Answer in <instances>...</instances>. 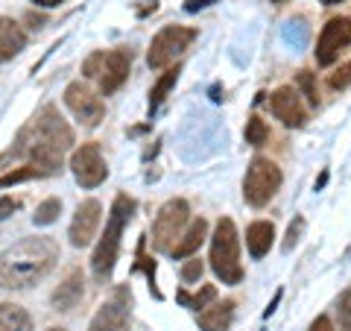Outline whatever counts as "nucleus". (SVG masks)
Segmentation results:
<instances>
[{"instance_id":"1","label":"nucleus","mask_w":351,"mask_h":331,"mask_svg":"<svg viewBox=\"0 0 351 331\" xmlns=\"http://www.w3.org/2000/svg\"><path fill=\"white\" fill-rule=\"evenodd\" d=\"M18 144H21L18 147L21 156H27L44 173H53L62 168L64 152L73 144V132L68 126V120L59 115L56 106H44L41 112L29 120V126L21 132Z\"/></svg>"},{"instance_id":"2","label":"nucleus","mask_w":351,"mask_h":331,"mask_svg":"<svg viewBox=\"0 0 351 331\" xmlns=\"http://www.w3.org/2000/svg\"><path fill=\"white\" fill-rule=\"evenodd\" d=\"M59 261V247L53 238H24L0 255V288L24 290L41 282Z\"/></svg>"},{"instance_id":"3","label":"nucleus","mask_w":351,"mask_h":331,"mask_svg":"<svg viewBox=\"0 0 351 331\" xmlns=\"http://www.w3.org/2000/svg\"><path fill=\"white\" fill-rule=\"evenodd\" d=\"M135 214V200L126 194H120L117 200L112 203V214L106 220V231L100 238V244L94 249V258H91V267H94V275L97 279H108L117 264V255H120V238H123V229L126 223Z\"/></svg>"},{"instance_id":"4","label":"nucleus","mask_w":351,"mask_h":331,"mask_svg":"<svg viewBox=\"0 0 351 331\" xmlns=\"http://www.w3.org/2000/svg\"><path fill=\"white\" fill-rule=\"evenodd\" d=\"M211 267L223 284H240L243 282V267H240V238L234 220L223 217L217 223V231L211 238Z\"/></svg>"},{"instance_id":"5","label":"nucleus","mask_w":351,"mask_h":331,"mask_svg":"<svg viewBox=\"0 0 351 331\" xmlns=\"http://www.w3.org/2000/svg\"><path fill=\"white\" fill-rule=\"evenodd\" d=\"M281 187V168L276 161L255 156L249 161L246 176H243V200L252 208H263Z\"/></svg>"},{"instance_id":"6","label":"nucleus","mask_w":351,"mask_h":331,"mask_svg":"<svg viewBox=\"0 0 351 331\" xmlns=\"http://www.w3.org/2000/svg\"><path fill=\"white\" fill-rule=\"evenodd\" d=\"M191 220V208L184 200H167L158 214H156V223H152V247L158 252H170L179 238L184 235V226Z\"/></svg>"},{"instance_id":"7","label":"nucleus","mask_w":351,"mask_h":331,"mask_svg":"<svg viewBox=\"0 0 351 331\" xmlns=\"http://www.w3.org/2000/svg\"><path fill=\"white\" fill-rule=\"evenodd\" d=\"M193 41H196V30L193 27H179V24L164 27L158 36L152 38V44H149L147 65H149L152 71L167 68V65H173L176 59H179Z\"/></svg>"},{"instance_id":"8","label":"nucleus","mask_w":351,"mask_h":331,"mask_svg":"<svg viewBox=\"0 0 351 331\" xmlns=\"http://www.w3.org/2000/svg\"><path fill=\"white\" fill-rule=\"evenodd\" d=\"M351 44V18H331L322 27L319 38H316V62L322 68H331L339 59V50Z\"/></svg>"},{"instance_id":"9","label":"nucleus","mask_w":351,"mask_h":331,"mask_svg":"<svg viewBox=\"0 0 351 331\" xmlns=\"http://www.w3.org/2000/svg\"><path fill=\"white\" fill-rule=\"evenodd\" d=\"M71 170L76 176V182L82 187H97L106 182L108 176V168L103 161V152H100V144H82L80 150L71 156Z\"/></svg>"},{"instance_id":"10","label":"nucleus","mask_w":351,"mask_h":331,"mask_svg":"<svg viewBox=\"0 0 351 331\" xmlns=\"http://www.w3.org/2000/svg\"><path fill=\"white\" fill-rule=\"evenodd\" d=\"M64 103H68V109L80 117V124H85V126H97L106 117L103 100L82 82H71L68 88H64Z\"/></svg>"},{"instance_id":"11","label":"nucleus","mask_w":351,"mask_h":331,"mask_svg":"<svg viewBox=\"0 0 351 331\" xmlns=\"http://www.w3.org/2000/svg\"><path fill=\"white\" fill-rule=\"evenodd\" d=\"M269 112L290 129H302L307 124V109L293 85H281L269 94Z\"/></svg>"},{"instance_id":"12","label":"nucleus","mask_w":351,"mask_h":331,"mask_svg":"<svg viewBox=\"0 0 351 331\" xmlns=\"http://www.w3.org/2000/svg\"><path fill=\"white\" fill-rule=\"evenodd\" d=\"M129 305H132L129 290L120 288L114 293V299H108L100 311L94 314L88 331H129Z\"/></svg>"},{"instance_id":"13","label":"nucleus","mask_w":351,"mask_h":331,"mask_svg":"<svg viewBox=\"0 0 351 331\" xmlns=\"http://www.w3.org/2000/svg\"><path fill=\"white\" fill-rule=\"evenodd\" d=\"M100 217H103V205L97 200H85L76 208L73 223H71V244L76 249L91 244V238L97 235V226H100Z\"/></svg>"},{"instance_id":"14","label":"nucleus","mask_w":351,"mask_h":331,"mask_svg":"<svg viewBox=\"0 0 351 331\" xmlns=\"http://www.w3.org/2000/svg\"><path fill=\"white\" fill-rule=\"evenodd\" d=\"M129 68H132V53L129 50L106 53V62H103V71H100V91L106 97L114 94L117 88L129 80Z\"/></svg>"},{"instance_id":"15","label":"nucleus","mask_w":351,"mask_h":331,"mask_svg":"<svg viewBox=\"0 0 351 331\" xmlns=\"http://www.w3.org/2000/svg\"><path fill=\"white\" fill-rule=\"evenodd\" d=\"M205 235H208V223H205V217H196V220H191V226L184 229V235L179 238V244H176V247L170 249V255H173L176 261L191 258L193 252L202 247Z\"/></svg>"},{"instance_id":"16","label":"nucleus","mask_w":351,"mask_h":331,"mask_svg":"<svg viewBox=\"0 0 351 331\" xmlns=\"http://www.w3.org/2000/svg\"><path fill=\"white\" fill-rule=\"evenodd\" d=\"M272 240H276V226L269 220H255L246 229V247L252 258H263L272 249Z\"/></svg>"},{"instance_id":"17","label":"nucleus","mask_w":351,"mask_h":331,"mask_svg":"<svg viewBox=\"0 0 351 331\" xmlns=\"http://www.w3.org/2000/svg\"><path fill=\"white\" fill-rule=\"evenodd\" d=\"M27 44V36L12 18H0V62L15 59Z\"/></svg>"},{"instance_id":"18","label":"nucleus","mask_w":351,"mask_h":331,"mask_svg":"<svg viewBox=\"0 0 351 331\" xmlns=\"http://www.w3.org/2000/svg\"><path fill=\"white\" fill-rule=\"evenodd\" d=\"M82 299V273L80 270H71V275L59 284V290L53 293V305L56 311H73Z\"/></svg>"},{"instance_id":"19","label":"nucleus","mask_w":351,"mask_h":331,"mask_svg":"<svg viewBox=\"0 0 351 331\" xmlns=\"http://www.w3.org/2000/svg\"><path fill=\"white\" fill-rule=\"evenodd\" d=\"M232 319H234V302L226 299L219 305L205 308L199 314V328L202 331H228L232 328Z\"/></svg>"},{"instance_id":"20","label":"nucleus","mask_w":351,"mask_h":331,"mask_svg":"<svg viewBox=\"0 0 351 331\" xmlns=\"http://www.w3.org/2000/svg\"><path fill=\"white\" fill-rule=\"evenodd\" d=\"M0 331H32V319L21 305H0Z\"/></svg>"},{"instance_id":"21","label":"nucleus","mask_w":351,"mask_h":331,"mask_svg":"<svg viewBox=\"0 0 351 331\" xmlns=\"http://www.w3.org/2000/svg\"><path fill=\"white\" fill-rule=\"evenodd\" d=\"M214 299H217V288H214V284H202L199 293H188V290L176 293V302L184 305V308H196V311L205 308L208 302H214Z\"/></svg>"},{"instance_id":"22","label":"nucleus","mask_w":351,"mask_h":331,"mask_svg":"<svg viewBox=\"0 0 351 331\" xmlns=\"http://www.w3.org/2000/svg\"><path fill=\"white\" fill-rule=\"evenodd\" d=\"M179 73H182V68H179V65H176V68H170V71L164 73L156 85H152V91H149V109H152V112H156V109L161 106L164 97L170 94V88L176 85V80H179Z\"/></svg>"},{"instance_id":"23","label":"nucleus","mask_w":351,"mask_h":331,"mask_svg":"<svg viewBox=\"0 0 351 331\" xmlns=\"http://www.w3.org/2000/svg\"><path fill=\"white\" fill-rule=\"evenodd\" d=\"M62 214V203L56 200V196H50V200H44L38 208H36V214H32V223L36 226H50V223H56Z\"/></svg>"},{"instance_id":"24","label":"nucleus","mask_w":351,"mask_h":331,"mask_svg":"<svg viewBox=\"0 0 351 331\" xmlns=\"http://www.w3.org/2000/svg\"><path fill=\"white\" fill-rule=\"evenodd\" d=\"M267 138H269V126L263 124L258 115L249 117V124H246V144L249 147H261V144H267Z\"/></svg>"},{"instance_id":"25","label":"nucleus","mask_w":351,"mask_h":331,"mask_svg":"<svg viewBox=\"0 0 351 331\" xmlns=\"http://www.w3.org/2000/svg\"><path fill=\"white\" fill-rule=\"evenodd\" d=\"M38 176H44V170H38V168H18V170H9V173L0 176V187L15 185V182H27V179H38Z\"/></svg>"},{"instance_id":"26","label":"nucleus","mask_w":351,"mask_h":331,"mask_svg":"<svg viewBox=\"0 0 351 331\" xmlns=\"http://www.w3.org/2000/svg\"><path fill=\"white\" fill-rule=\"evenodd\" d=\"M337 323H339V331H351V290L339 293V299H337Z\"/></svg>"},{"instance_id":"27","label":"nucleus","mask_w":351,"mask_h":331,"mask_svg":"<svg viewBox=\"0 0 351 331\" xmlns=\"http://www.w3.org/2000/svg\"><path fill=\"white\" fill-rule=\"evenodd\" d=\"M295 82H299V88L304 91L307 103H311V106H319V91H316V80H313V73H311V71H299Z\"/></svg>"},{"instance_id":"28","label":"nucleus","mask_w":351,"mask_h":331,"mask_svg":"<svg viewBox=\"0 0 351 331\" xmlns=\"http://www.w3.org/2000/svg\"><path fill=\"white\" fill-rule=\"evenodd\" d=\"M328 85H331V91H343V88L351 85V62L339 65V68L328 76Z\"/></svg>"},{"instance_id":"29","label":"nucleus","mask_w":351,"mask_h":331,"mask_svg":"<svg viewBox=\"0 0 351 331\" xmlns=\"http://www.w3.org/2000/svg\"><path fill=\"white\" fill-rule=\"evenodd\" d=\"M284 38L293 41L295 47H302V44L307 41V27H304V21H290V24L284 27Z\"/></svg>"},{"instance_id":"30","label":"nucleus","mask_w":351,"mask_h":331,"mask_svg":"<svg viewBox=\"0 0 351 331\" xmlns=\"http://www.w3.org/2000/svg\"><path fill=\"white\" fill-rule=\"evenodd\" d=\"M103 62H106V53H91V56L82 62V76H100Z\"/></svg>"},{"instance_id":"31","label":"nucleus","mask_w":351,"mask_h":331,"mask_svg":"<svg viewBox=\"0 0 351 331\" xmlns=\"http://www.w3.org/2000/svg\"><path fill=\"white\" fill-rule=\"evenodd\" d=\"M202 270H205V267H202L199 258H188V261H184V267H182V279L188 282V284H191V282H199Z\"/></svg>"},{"instance_id":"32","label":"nucleus","mask_w":351,"mask_h":331,"mask_svg":"<svg viewBox=\"0 0 351 331\" xmlns=\"http://www.w3.org/2000/svg\"><path fill=\"white\" fill-rule=\"evenodd\" d=\"M302 229H304V217H295L293 223H290V229H287V240H284V249H293L295 244H299Z\"/></svg>"},{"instance_id":"33","label":"nucleus","mask_w":351,"mask_h":331,"mask_svg":"<svg viewBox=\"0 0 351 331\" xmlns=\"http://www.w3.org/2000/svg\"><path fill=\"white\" fill-rule=\"evenodd\" d=\"M18 208V203L12 200V196H3V200H0V220H6L9 214H12Z\"/></svg>"},{"instance_id":"34","label":"nucleus","mask_w":351,"mask_h":331,"mask_svg":"<svg viewBox=\"0 0 351 331\" xmlns=\"http://www.w3.org/2000/svg\"><path fill=\"white\" fill-rule=\"evenodd\" d=\"M311 331H334V323H331L328 317H316L313 326H311Z\"/></svg>"},{"instance_id":"35","label":"nucleus","mask_w":351,"mask_h":331,"mask_svg":"<svg viewBox=\"0 0 351 331\" xmlns=\"http://www.w3.org/2000/svg\"><path fill=\"white\" fill-rule=\"evenodd\" d=\"M208 3H214V0H184V9H188V12H196V9H205Z\"/></svg>"},{"instance_id":"36","label":"nucleus","mask_w":351,"mask_h":331,"mask_svg":"<svg viewBox=\"0 0 351 331\" xmlns=\"http://www.w3.org/2000/svg\"><path fill=\"white\" fill-rule=\"evenodd\" d=\"M36 6H44V9H50V6H59V3H64V0H32Z\"/></svg>"},{"instance_id":"37","label":"nucleus","mask_w":351,"mask_h":331,"mask_svg":"<svg viewBox=\"0 0 351 331\" xmlns=\"http://www.w3.org/2000/svg\"><path fill=\"white\" fill-rule=\"evenodd\" d=\"M278 302H281V290H278V293H276V299H272V302H269V305H267V311H263V317H269V314H272V311H276V305H278Z\"/></svg>"},{"instance_id":"38","label":"nucleus","mask_w":351,"mask_h":331,"mask_svg":"<svg viewBox=\"0 0 351 331\" xmlns=\"http://www.w3.org/2000/svg\"><path fill=\"white\" fill-rule=\"evenodd\" d=\"M325 182H328V170H322V176L316 179V191H319V187H325Z\"/></svg>"},{"instance_id":"39","label":"nucleus","mask_w":351,"mask_h":331,"mask_svg":"<svg viewBox=\"0 0 351 331\" xmlns=\"http://www.w3.org/2000/svg\"><path fill=\"white\" fill-rule=\"evenodd\" d=\"M325 6H337V3H343V0H322Z\"/></svg>"},{"instance_id":"40","label":"nucleus","mask_w":351,"mask_h":331,"mask_svg":"<svg viewBox=\"0 0 351 331\" xmlns=\"http://www.w3.org/2000/svg\"><path fill=\"white\" fill-rule=\"evenodd\" d=\"M47 331H64V328H47Z\"/></svg>"},{"instance_id":"41","label":"nucleus","mask_w":351,"mask_h":331,"mask_svg":"<svg viewBox=\"0 0 351 331\" xmlns=\"http://www.w3.org/2000/svg\"><path fill=\"white\" fill-rule=\"evenodd\" d=\"M276 3H281V0H276Z\"/></svg>"}]
</instances>
